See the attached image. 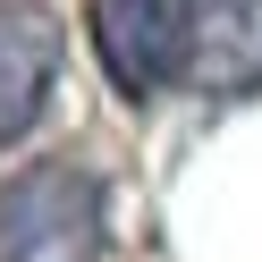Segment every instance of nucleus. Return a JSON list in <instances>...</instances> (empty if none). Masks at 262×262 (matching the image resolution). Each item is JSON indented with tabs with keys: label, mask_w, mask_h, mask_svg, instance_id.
I'll return each mask as SVG.
<instances>
[{
	"label": "nucleus",
	"mask_w": 262,
	"mask_h": 262,
	"mask_svg": "<svg viewBox=\"0 0 262 262\" xmlns=\"http://www.w3.org/2000/svg\"><path fill=\"white\" fill-rule=\"evenodd\" d=\"M59 51H68V34H59L51 9H34V0L0 9V152H9V144L51 110Z\"/></svg>",
	"instance_id": "obj_3"
},
{
	"label": "nucleus",
	"mask_w": 262,
	"mask_h": 262,
	"mask_svg": "<svg viewBox=\"0 0 262 262\" xmlns=\"http://www.w3.org/2000/svg\"><path fill=\"white\" fill-rule=\"evenodd\" d=\"M102 178L85 161H34L0 186V262H93Z\"/></svg>",
	"instance_id": "obj_1"
},
{
	"label": "nucleus",
	"mask_w": 262,
	"mask_h": 262,
	"mask_svg": "<svg viewBox=\"0 0 262 262\" xmlns=\"http://www.w3.org/2000/svg\"><path fill=\"white\" fill-rule=\"evenodd\" d=\"M186 85L211 102L262 93V0H194V59Z\"/></svg>",
	"instance_id": "obj_4"
},
{
	"label": "nucleus",
	"mask_w": 262,
	"mask_h": 262,
	"mask_svg": "<svg viewBox=\"0 0 262 262\" xmlns=\"http://www.w3.org/2000/svg\"><path fill=\"white\" fill-rule=\"evenodd\" d=\"M85 34H93V59L110 68V85H119L127 102H152V93L186 85L194 0H93Z\"/></svg>",
	"instance_id": "obj_2"
}]
</instances>
